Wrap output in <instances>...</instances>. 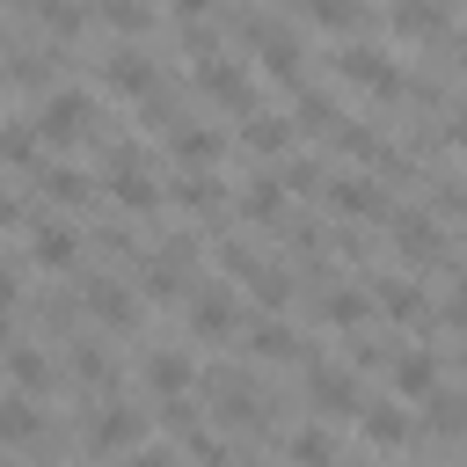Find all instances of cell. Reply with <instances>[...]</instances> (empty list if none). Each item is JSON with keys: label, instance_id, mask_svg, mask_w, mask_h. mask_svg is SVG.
<instances>
[{"label": "cell", "instance_id": "cell-31", "mask_svg": "<svg viewBox=\"0 0 467 467\" xmlns=\"http://www.w3.org/2000/svg\"><path fill=\"white\" fill-rule=\"evenodd\" d=\"M321 314H328V321H336V328H350V321H365V314H372V299H365V292H358V285H336V292H328V299H321Z\"/></svg>", "mask_w": 467, "mask_h": 467}, {"label": "cell", "instance_id": "cell-21", "mask_svg": "<svg viewBox=\"0 0 467 467\" xmlns=\"http://www.w3.org/2000/svg\"><path fill=\"white\" fill-rule=\"evenodd\" d=\"M387 372H394V394H409V401H423V394L438 387V358H431V350H401Z\"/></svg>", "mask_w": 467, "mask_h": 467}, {"label": "cell", "instance_id": "cell-22", "mask_svg": "<svg viewBox=\"0 0 467 467\" xmlns=\"http://www.w3.org/2000/svg\"><path fill=\"white\" fill-rule=\"evenodd\" d=\"M241 146H248V153H285V146H292V117H277V109H255V117L241 124Z\"/></svg>", "mask_w": 467, "mask_h": 467}, {"label": "cell", "instance_id": "cell-33", "mask_svg": "<svg viewBox=\"0 0 467 467\" xmlns=\"http://www.w3.org/2000/svg\"><path fill=\"white\" fill-rule=\"evenodd\" d=\"M36 15H44L58 36H80V29H88V7H80V0H44Z\"/></svg>", "mask_w": 467, "mask_h": 467}, {"label": "cell", "instance_id": "cell-27", "mask_svg": "<svg viewBox=\"0 0 467 467\" xmlns=\"http://www.w3.org/2000/svg\"><path fill=\"white\" fill-rule=\"evenodd\" d=\"M88 15H95V22H109V29H124V36L153 29V7H146V0H95Z\"/></svg>", "mask_w": 467, "mask_h": 467}, {"label": "cell", "instance_id": "cell-34", "mask_svg": "<svg viewBox=\"0 0 467 467\" xmlns=\"http://www.w3.org/2000/svg\"><path fill=\"white\" fill-rule=\"evenodd\" d=\"M277 182H285V190H321V161H314V153H299V161H285V168H277Z\"/></svg>", "mask_w": 467, "mask_h": 467}, {"label": "cell", "instance_id": "cell-14", "mask_svg": "<svg viewBox=\"0 0 467 467\" xmlns=\"http://www.w3.org/2000/svg\"><path fill=\"white\" fill-rule=\"evenodd\" d=\"M358 423H365V438H372V445H387V452H394V445H409V431H416V416H409L401 401H365V409H358Z\"/></svg>", "mask_w": 467, "mask_h": 467}, {"label": "cell", "instance_id": "cell-44", "mask_svg": "<svg viewBox=\"0 0 467 467\" xmlns=\"http://www.w3.org/2000/svg\"><path fill=\"white\" fill-rule=\"evenodd\" d=\"M248 467H263V460H248Z\"/></svg>", "mask_w": 467, "mask_h": 467}, {"label": "cell", "instance_id": "cell-4", "mask_svg": "<svg viewBox=\"0 0 467 467\" xmlns=\"http://www.w3.org/2000/svg\"><path fill=\"white\" fill-rule=\"evenodd\" d=\"M182 299H190V336H197V343H226V336H234L241 314H234V292H226V285H190Z\"/></svg>", "mask_w": 467, "mask_h": 467}, {"label": "cell", "instance_id": "cell-8", "mask_svg": "<svg viewBox=\"0 0 467 467\" xmlns=\"http://www.w3.org/2000/svg\"><path fill=\"white\" fill-rule=\"evenodd\" d=\"M139 372H146V387H153L161 401H175V394H190V379H197V365H190L182 350H168V343H153Z\"/></svg>", "mask_w": 467, "mask_h": 467}, {"label": "cell", "instance_id": "cell-37", "mask_svg": "<svg viewBox=\"0 0 467 467\" xmlns=\"http://www.w3.org/2000/svg\"><path fill=\"white\" fill-rule=\"evenodd\" d=\"M73 372H80V379H109V358H102V343H80V350H73Z\"/></svg>", "mask_w": 467, "mask_h": 467}, {"label": "cell", "instance_id": "cell-23", "mask_svg": "<svg viewBox=\"0 0 467 467\" xmlns=\"http://www.w3.org/2000/svg\"><path fill=\"white\" fill-rule=\"evenodd\" d=\"M292 131H314V139H336V131H343V109H336L328 95H314V88H299V117H292Z\"/></svg>", "mask_w": 467, "mask_h": 467}, {"label": "cell", "instance_id": "cell-38", "mask_svg": "<svg viewBox=\"0 0 467 467\" xmlns=\"http://www.w3.org/2000/svg\"><path fill=\"white\" fill-rule=\"evenodd\" d=\"M124 467H175V452H161V445H131Z\"/></svg>", "mask_w": 467, "mask_h": 467}, {"label": "cell", "instance_id": "cell-11", "mask_svg": "<svg viewBox=\"0 0 467 467\" xmlns=\"http://www.w3.org/2000/svg\"><path fill=\"white\" fill-rule=\"evenodd\" d=\"M102 80H109L117 95H139V102H153V88H161V73H153L139 51H109V58H102Z\"/></svg>", "mask_w": 467, "mask_h": 467}, {"label": "cell", "instance_id": "cell-25", "mask_svg": "<svg viewBox=\"0 0 467 467\" xmlns=\"http://www.w3.org/2000/svg\"><path fill=\"white\" fill-rule=\"evenodd\" d=\"M109 197H117L124 212H153V204H161L168 190H161V182H153L146 168H131V175H109Z\"/></svg>", "mask_w": 467, "mask_h": 467}, {"label": "cell", "instance_id": "cell-41", "mask_svg": "<svg viewBox=\"0 0 467 467\" xmlns=\"http://www.w3.org/2000/svg\"><path fill=\"white\" fill-rule=\"evenodd\" d=\"M7 306H15V270L0 263V314H7Z\"/></svg>", "mask_w": 467, "mask_h": 467}, {"label": "cell", "instance_id": "cell-35", "mask_svg": "<svg viewBox=\"0 0 467 467\" xmlns=\"http://www.w3.org/2000/svg\"><path fill=\"white\" fill-rule=\"evenodd\" d=\"M431 431H467V394H438L431 401Z\"/></svg>", "mask_w": 467, "mask_h": 467}, {"label": "cell", "instance_id": "cell-1", "mask_svg": "<svg viewBox=\"0 0 467 467\" xmlns=\"http://www.w3.org/2000/svg\"><path fill=\"white\" fill-rule=\"evenodd\" d=\"M336 66H343V80H358V88H365V95H379V102H401V88H409V73H401L379 44H343V58H336Z\"/></svg>", "mask_w": 467, "mask_h": 467}, {"label": "cell", "instance_id": "cell-9", "mask_svg": "<svg viewBox=\"0 0 467 467\" xmlns=\"http://www.w3.org/2000/svg\"><path fill=\"white\" fill-rule=\"evenodd\" d=\"M139 431H146L139 409H117V401H109V409H95V423H88V452H131Z\"/></svg>", "mask_w": 467, "mask_h": 467}, {"label": "cell", "instance_id": "cell-13", "mask_svg": "<svg viewBox=\"0 0 467 467\" xmlns=\"http://www.w3.org/2000/svg\"><path fill=\"white\" fill-rule=\"evenodd\" d=\"M7 379H15V394H51V387H58V365H51L36 343H15V350H7Z\"/></svg>", "mask_w": 467, "mask_h": 467}, {"label": "cell", "instance_id": "cell-39", "mask_svg": "<svg viewBox=\"0 0 467 467\" xmlns=\"http://www.w3.org/2000/svg\"><path fill=\"white\" fill-rule=\"evenodd\" d=\"M212 7H219V0H175V15H182V22H204Z\"/></svg>", "mask_w": 467, "mask_h": 467}, {"label": "cell", "instance_id": "cell-45", "mask_svg": "<svg viewBox=\"0 0 467 467\" xmlns=\"http://www.w3.org/2000/svg\"><path fill=\"white\" fill-rule=\"evenodd\" d=\"M0 88H7V73H0Z\"/></svg>", "mask_w": 467, "mask_h": 467}, {"label": "cell", "instance_id": "cell-42", "mask_svg": "<svg viewBox=\"0 0 467 467\" xmlns=\"http://www.w3.org/2000/svg\"><path fill=\"white\" fill-rule=\"evenodd\" d=\"M445 44H452V66L467 73V36H445Z\"/></svg>", "mask_w": 467, "mask_h": 467}, {"label": "cell", "instance_id": "cell-16", "mask_svg": "<svg viewBox=\"0 0 467 467\" xmlns=\"http://www.w3.org/2000/svg\"><path fill=\"white\" fill-rule=\"evenodd\" d=\"M29 255H36L44 270H66V263L80 255V241H73L66 219H36V226H29Z\"/></svg>", "mask_w": 467, "mask_h": 467}, {"label": "cell", "instance_id": "cell-18", "mask_svg": "<svg viewBox=\"0 0 467 467\" xmlns=\"http://www.w3.org/2000/svg\"><path fill=\"white\" fill-rule=\"evenodd\" d=\"M36 190L51 197V204H88L95 190H88V175L80 168H66V161H36Z\"/></svg>", "mask_w": 467, "mask_h": 467}, {"label": "cell", "instance_id": "cell-2", "mask_svg": "<svg viewBox=\"0 0 467 467\" xmlns=\"http://www.w3.org/2000/svg\"><path fill=\"white\" fill-rule=\"evenodd\" d=\"M88 117H95V102H88L80 88H51L44 109H36V139H44V146H73V139L88 131Z\"/></svg>", "mask_w": 467, "mask_h": 467}, {"label": "cell", "instance_id": "cell-24", "mask_svg": "<svg viewBox=\"0 0 467 467\" xmlns=\"http://www.w3.org/2000/svg\"><path fill=\"white\" fill-rule=\"evenodd\" d=\"M0 438H7V445H29V438H44V416L29 409V394H0Z\"/></svg>", "mask_w": 467, "mask_h": 467}, {"label": "cell", "instance_id": "cell-20", "mask_svg": "<svg viewBox=\"0 0 467 467\" xmlns=\"http://www.w3.org/2000/svg\"><path fill=\"white\" fill-rule=\"evenodd\" d=\"M248 350H255V358H270V365H285V358H299L306 343H299V328H292V321H277V314H270V321H255V328H248Z\"/></svg>", "mask_w": 467, "mask_h": 467}, {"label": "cell", "instance_id": "cell-26", "mask_svg": "<svg viewBox=\"0 0 467 467\" xmlns=\"http://www.w3.org/2000/svg\"><path fill=\"white\" fill-rule=\"evenodd\" d=\"M168 197H175V204H190V212H219V204H226V182H212V175H175V182H168Z\"/></svg>", "mask_w": 467, "mask_h": 467}, {"label": "cell", "instance_id": "cell-19", "mask_svg": "<svg viewBox=\"0 0 467 467\" xmlns=\"http://www.w3.org/2000/svg\"><path fill=\"white\" fill-rule=\"evenodd\" d=\"M241 219H255V226H277V219H285V182H277V168L241 190Z\"/></svg>", "mask_w": 467, "mask_h": 467}, {"label": "cell", "instance_id": "cell-36", "mask_svg": "<svg viewBox=\"0 0 467 467\" xmlns=\"http://www.w3.org/2000/svg\"><path fill=\"white\" fill-rule=\"evenodd\" d=\"M438 146H467V95L445 102V124H438Z\"/></svg>", "mask_w": 467, "mask_h": 467}, {"label": "cell", "instance_id": "cell-28", "mask_svg": "<svg viewBox=\"0 0 467 467\" xmlns=\"http://www.w3.org/2000/svg\"><path fill=\"white\" fill-rule=\"evenodd\" d=\"M306 15H314L321 29H336V36H343V29H365V22H372V15H365V0H306Z\"/></svg>", "mask_w": 467, "mask_h": 467}, {"label": "cell", "instance_id": "cell-10", "mask_svg": "<svg viewBox=\"0 0 467 467\" xmlns=\"http://www.w3.org/2000/svg\"><path fill=\"white\" fill-rule=\"evenodd\" d=\"M365 292H372V306L394 314V321H431V299L416 292V277H372Z\"/></svg>", "mask_w": 467, "mask_h": 467}, {"label": "cell", "instance_id": "cell-3", "mask_svg": "<svg viewBox=\"0 0 467 467\" xmlns=\"http://www.w3.org/2000/svg\"><path fill=\"white\" fill-rule=\"evenodd\" d=\"M306 401H314L321 416H358V409H365V401H358V372H350V365H328V358L306 365Z\"/></svg>", "mask_w": 467, "mask_h": 467}, {"label": "cell", "instance_id": "cell-32", "mask_svg": "<svg viewBox=\"0 0 467 467\" xmlns=\"http://www.w3.org/2000/svg\"><path fill=\"white\" fill-rule=\"evenodd\" d=\"M292 460H299V467H336L328 431H314V423H306V431H292Z\"/></svg>", "mask_w": 467, "mask_h": 467}, {"label": "cell", "instance_id": "cell-40", "mask_svg": "<svg viewBox=\"0 0 467 467\" xmlns=\"http://www.w3.org/2000/svg\"><path fill=\"white\" fill-rule=\"evenodd\" d=\"M15 219H22V197H15V190H0V226H15Z\"/></svg>", "mask_w": 467, "mask_h": 467}, {"label": "cell", "instance_id": "cell-6", "mask_svg": "<svg viewBox=\"0 0 467 467\" xmlns=\"http://www.w3.org/2000/svg\"><path fill=\"white\" fill-rule=\"evenodd\" d=\"M387 226H394V248L409 263H445V234L431 212H387Z\"/></svg>", "mask_w": 467, "mask_h": 467}, {"label": "cell", "instance_id": "cell-17", "mask_svg": "<svg viewBox=\"0 0 467 467\" xmlns=\"http://www.w3.org/2000/svg\"><path fill=\"white\" fill-rule=\"evenodd\" d=\"M401 36H452V15H445V0H394V15H387Z\"/></svg>", "mask_w": 467, "mask_h": 467}, {"label": "cell", "instance_id": "cell-30", "mask_svg": "<svg viewBox=\"0 0 467 467\" xmlns=\"http://www.w3.org/2000/svg\"><path fill=\"white\" fill-rule=\"evenodd\" d=\"M36 146H44L36 124H0V161L7 168H36Z\"/></svg>", "mask_w": 467, "mask_h": 467}, {"label": "cell", "instance_id": "cell-5", "mask_svg": "<svg viewBox=\"0 0 467 467\" xmlns=\"http://www.w3.org/2000/svg\"><path fill=\"white\" fill-rule=\"evenodd\" d=\"M197 88H204L212 102H226V109H241V117H255V80H248L234 58H197Z\"/></svg>", "mask_w": 467, "mask_h": 467}, {"label": "cell", "instance_id": "cell-15", "mask_svg": "<svg viewBox=\"0 0 467 467\" xmlns=\"http://www.w3.org/2000/svg\"><path fill=\"white\" fill-rule=\"evenodd\" d=\"M168 153H175V161H182V168H190V175H204V168H212V161H219V153H226V139H219V131H212V124H182V131H175V139H168Z\"/></svg>", "mask_w": 467, "mask_h": 467}, {"label": "cell", "instance_id": "cell-12", "mask_svg": "<svg viewBox=\"0 0 467 467\" xmlns=\"http://www.w3.org/2000/svg\"><path fill=\"white\" fill-rule=\"evenodd\" d=\"M80 292H88V314H95V321H117V328H131V321H139L131 285H117V277H88Z\"/></svg>", "mask_w": 467, "mask_h": 467}, {"label": "cell", "instance_id": "cell-7", "mask_svg": "<svg viewBox=\"0 0 467 467\" xmlns=\"http://www.w3.org/2000/svg\"><path fill=\"white\" fill-rule=\"evenodd\" d=\"M328 204L336 212H350V219H387L394 204H387V190L372 182V175H336L328 182Z\"/></svg>", "mask_w": 467, "mask_h": 467}, {"label": "cell", "instance_id": "cell-29", "mask_svg": "<svg viewBox=\"0 0 467 467\" xmlns=\"http://www.w3.org/2000/svg\"><path fill=\"white\" fill-rule=\"evenodd\" d=\"M248 292H255V299H263L270 314H285V306H292V277H285L277 263H255V277H248Z\"/></svg>", "mask_w": 467, "mask_h": 467}, {"label": "cell", "instance_id": "cell-43", "mask_svg": "<svg viewBox=\"0 0 467 467\" xmlns=\"http://www.w3.org/2000/svg\"><path fill=\"white\" fill-rule=\"evenodd\" d=\"M0 336H7V321H0Z\"/></svg>", "mask_w": 467, "mask_h": 467}]
</instances>
